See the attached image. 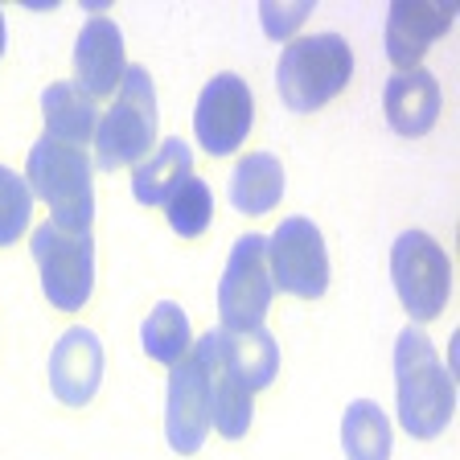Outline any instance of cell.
<instances>
[{
    "label": "cell",
    "instance_id": "obj_1",
    "mask_svg": "<svg viewBox=\"0 0 460 460\" xmlns=\"http://www.w3.org/2000/svg\"><path fill=\"white\" fill-rule=\"evenodd\" d=\"M394 391L399 423L415 440H436L456 411V383L423 329H402L394 341Z\"/></svg>",
    "mask_w": 460,
    "mask_h": 460
},
{
    "label": "cell",
    "instance_id": "obj_2",
    "mask_svg": "<svg viewBox=\"0 0 460 460\" xmlns=\"http://www.w3.org/2000/svg\"><path fill=\"white\" fill-rule=\"evenodd\" d=\"M25 185L33 190V201L49 206V222L62 230H91L95 226V161L83 148L41 136L29 148Z\"/></svg>",
    "mask_w": 460,
    "mask_h": 460
},
{
    "label": "cell",
    "instance_id": "obj_3",
    "mask_svg": "<svg viewBox=\"0 0 460 460\" xmlns=\"http://www.w3.org/2000/svg\"><path fill=\"white\" fill-rule=\"evenodd\" d=\"M354 78V49L341 33H308L288 41L276 66V86L292 111L308 115L325 107Z\"/></svg>",
    "mask_w": 460,
    "mask_h": 460
},
{
    "label": "cell",
    "instance_id": "obj_4",
    "mask_svg": "<svg viewBox=\"0 0 460 460\" xmlns=\"http://www.w3.org/2000/svg\"><path fill=\"white\" fill-rule=\"evenodd\" d=\"M95 164L99 169H124L140 164L156 144V83L144 66H128L119 95L107 107L95 128Z\"/></svg>",
    "mask_w": 460,
    "mask_h": 460
},
{
    "label": "cell",
    "instance_id": "obj_5",
    "mask_svg": "<svg viewBox=\"0 0 460 460\" xmlns=\"http://www.w3.org/2000/svg\"><path fill=\"white\" fill-rule=\"evenodd\" d=\"M29 251H33L41 292L49 296V305L58 313H78L95 292V234L38 222Z\"/></svg>",
    "mask_w": 460,
    "mask_h": 460
},
{
    "label": "cell",
    "instance_id": "obj_6",
    "mask_svg": "<svg viewBox=\"0 0 460 460\" xmlns=\"http://www.w3.org/2000/svg\"><path fill=\"white\" fill-rule=\"evenodd\" d=\"M210 362H214V333L198 337L181 362L169 366V391H164V436L169 448L193 456L206 444L210 420Z\"/></svg>",
    "mask_w": 460,
    "mask_h": 460
},
{
    "label": "cell",
    "instance_id": "obj_7",
    "mask_svg": "<svg viewBox=\"0 0 460 460\" xmlns=\"http://www.w3.org/2000/svg\"><path fill=\"white\" fill-rule=\"evenodd\" d=\"M391 279L415 325L436 321L452 296V263L428 230H402L399 239H394Z\"/></svg>",
    "mask_w": 460,
    "mask_h": 460
},
{
    "label": "cell",
    "instance_id": "obj_8",
    "mask_svg": "<svg viewBox=\"0 0 460 460\" xmlns=\"http://www.w3.org/2000/svg\"><path fill=\"white\" fill-rule=\"evenodd\" d=\"M271 296V268H268V239L263 234H243L230 247L226 271L218 279V316L222 329H259L268 321Z\"/></svg>",
    "mask_w": 460,
    "mask_h": 460
},
{
    "label": "cell",
    "instance_id": "obj_9",
    "mask_svg": "<svg viewBox=\"0 0 460 460\" xmlns=\"http://www.w3.org/2000/svg\"><path fill=\"white\" fill-rule=\"evenodd\" d=\"M271 284L288 296L316 300L329 292V247L313 218H284L268 239Z\"/></svg>",
    "mask_w": 460,
    "mask_h": 460
},
{
    "label": "cell",
    "instance_id": "obj_10",
    "mask_svg": "<svg viewBox=\"0 0 460 460\" xmlns=\"http://www.w3.org/2000/svg\"><path fill=\"white\" fill-rule=\"evenodd\" d=\"M251 119H255V99H251V86L239 75L222 70L201 86L198 107H193V132L210 156L239 153L251 132Z\"/></svg>",
    "mask_w": 460,
    "mask_h": 460
},
{
    "label": "cell",
    "instance_id": "obj_11",
    "mask_svg": "<svg viewBox=\"0 0 460 460\" xmlns=\"http://www.w3.org/2000/svg\"><path fill=\"white\" fill-rule=\"evenodd\" d=\"M103 383V341L95 329L75 325L58 337L49 354V391L66 407H86Z\"/></svg>",
    "mask_w": 460,
    "mask_h": 460
},
{
    "label": "cell",
    "instance_id": "obj_12",
    "mask_svg": "<svg viewBox=\"0 0 460 460\" xmlns=\"http://www.w3.org/2000/svg\"><path fill=\"white\" fill-rule=\"evenodd\" d=\"M124 75H128V54L119 25L107 17H91L75 46V83L91 99H103L124 83Z\"/></svg>",
    "mask_w": 460,
    "mask_h": 460
},
{
    "label": "cell",
    "instance_id": "obj_13",
    "mask_svg": "<svg viewBox=\"0 0 460 460\" xmlns=\"http://www.w3.org/2000/svg\"><path fill=\"white\" fill-rule=\"evenodd\" d=\"M214 362L247 386L251 394L268 391L279 374V345L268 333V325L259 329H214Z\"/></svg>",
    "mask_w": 460,
    "mask_h": 460
},
{
    "label": "cell",
    "instance_id": "obj_14",
    "mask_svg": "<svg viewBox=\"0 0 460 460\" xmlns=\"http://www.w3.org/2000/svg\"><path fill=\"white\" fill-rule=\"evenodd\" d=\"M456 13L448 4H420V0H394L386 13V58L402 70H415L420 58L440 33H448Z\"/></svg>",
    "mask_w": 460,
    "mask_h": 460
},
{
    "label": "cell",
    "instance_id": "obj_15",
    "mask_svg": "<svg viewBox=\"0 0 460 460\" xmlns=\"http://www.w3.org/2000/svg\"><path fill=\"white\" fill-rule=\"evenodd\" d=\"M440 83L431 70H399V75L386 78L383 86V111L386 124L399 136H428L440 119Z\"/></svg>",
    "mask_w": 460,
    "mask_h": 460
},
{
    "label": "cell",
    "instance_id": "obj_16",
    "mask_svg": "<svg viewBox=\"0 0 460 460\" xmlns=\"http://www.w3.org/2000/svg\"><path fill=\"white\" fill-rule=\"evenodd\" d=\"M193 177V153L181 136H169L132 172V198L140 206H169V198Z\"/></svg>",
    "mask_w": 460,
    "mask_h": 460
},
{
    "label": "cell",
    "instance_id": "obj_17",
    "mask_svg": "<svg viewBox=\"0 0 460 460\" xmlns=\"http://www.w3.org/2000/svg\"><path fill=\"white\" fill-rule=\"evenodd\" d=\"M41 115H46V136L70 144V148L95 140L99 103L78 83H49L41 91Z\"/></svg>",
    "mask_w": 460,
    "mask_h": 460
},
{
    "label": "cell",
    "instance_id": "obj_18",
    "mask_svg": "<svg viewBox=\"0 0 460 460\" xmlns=\"http://www.w3.org/2000/svg\"><path fill=\"white\" fill-rule=\"evenodd\" d=\"M284 198V164L276 153H247L230 172V206L247 218L271 214Z\"/></svg>",
    "mask_w": 460,
    "mask_h": 460
},
{
    "label": "cell",
    "instance_id": "obj_19",
    "mask_svg": "<svg viewBox=\"0 0 460 460\" xmlns=\"http://www.w3.org/2000/svg\"><path fill=\"white\" fill-rule=\"evenodd\" d=\"M341 448L349 460H391V420L374 399H358L345 407Z\"/></svg>",
    "mask_w": 460,
    "mask_h": 460
},
{
    "label": "cell",
    "instance_id": "obj_20",
    "mask_svg": "<svg viewBox=\"0 0 460 460\" xmlns=\"http://www.w3.org/2000/svg\"><path fill=\"white\" fill-rule=\"evenodd\" d=\"M140 341H144V354L153 358V362H161V366L181 362L193 349V329H190L185 308L177 300H161L153 313L144 316Z\"/></svg>",
    "mask_w": 460,
    "mask_h": 460
},
{
    "label": "cell",
    "instance_id": "obj_21",
    "mask_svg": "<svg viewBox=\"0 0 460 460\" xmlns=\"http://www.w3.org/2000/svg\"><path fill=\"white\" fill-rule=\"evenodd\" d=\"M251 415H255V394L234 383L218 362H210V420L218 428V436L243 440L251 428Z\"/></svg>",
    "mask_w": 460,
    "mask_h": 460
},
{
    "label": "cell",
    "instance_id": "obj_22",
    "mask_svg": "<svg viewBox=\"0 0 460 460\" xmlns=\"http://www.w3.org/2000/svg\"><path fill=\"white\" fill-rule=\"evenodd\" d=\"M164 214H169V226L181 234V239H198V234H206L214 222V193L210 185L201 181V177H190V181L181 185V190L169 198V206H164Z\"/></svg>",
    "mask_w": 460,
    "mask_h": 460
},
{
    "label": "cell",
    "instance_id": "obj_23",
    "mask_svg": "<svg viewBox=\"0 0 460 460\" xmlns=\"http://www.w3.org/2000/svg\"><path fill=\"white\" fill-rule=\"evenodd\" d=\"M33 222V190L21 172L0 164V247H13Z\"/></svg>",
    "mask_w": 460,
    "mask_h": 460
},
{
    "label": "cell",
    "instance_id": "obj_24",
    "mask_svg": "<svg viewBox=\"0 0 460 460\" xmlns=\"http://www.w3.org/2000/svg\"><path fill=\"white\" fill-rule=\"evenodd\" d=\"M313 13V4H276V0H268L263 9H259V21H263V33L276 41L292 38L296 33V25Z\"/></svg>",
    "mask_w": 460,
    "mask_h": 460
},
{
    "label": "cell",
    "instance_id": "obj_25",
    "mask_svg": "<svg viewBox=\"0 0 460 460\" xmlns=\"http://www.w3.org/2000/svg\"><path fill=\"white\" fill-rule=\"evenodd\" d=\"M0 54H4V13H0Z\"/></svg>",
    "mask_w": 460,
    "mask_h": 460
}]
</instances>
